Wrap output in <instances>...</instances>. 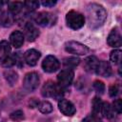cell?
Here are the masks:
<instances>
[{"instance_id":"obj_1","label":"cell","mask_w":122,"mask_h":122,"mask_svg":"<svg viewBox=\"0 0 122 122\" xmlns=\"http://www.w3.org/2000/svg\"><path fill=\"white\" fill-rule=\"evenodd\" d=\"M87 8H88L87 9L88 18L91 27L95 29L102 26L107 18V11L103 8V6L96 3H91L88 5Z\"/></svg>"},{"instance_id":"obj_2","label":"cell","mask_w":122,"mask_h":122,"mask_svg":"<svg viewBox=\"0 0 122 122\" xmlns=\"http://www.w3.org/2000/svg\"><path fill=\"white\" fill-rule=\"evenodd\" d=\"M63 91L58 84H56L53 81H48L46 82L41 90V93L44 97H51V98H56V99H61V96L63 95Z\"/></svg>"},{"instance_id":"obj_3","label":"cell","mask_w":122,"mask_h":122,"mask_svg":"<svg viewBox=\"0 0 122 122\" xmlns=\"http://www.w3.org/2000/svg\"><path fill=\"white\" fill-rule=\"evenodd\" d=\"M66 22L69 28L71 30H79L85 24V17L78 11L70 10L66 14Z\"/></svg>"},{"instance_id":"obj_4","label":"cell","mask_w":122,"mask_h":122,"mask_svg":"<svg viewBox=\"0 0 122 122\" xmlns=\"http://www.w3.org/2000/svg\"><path fill=\"white\" fill-rule=\"evenodd\" d=\"M65 50L73 54H78V55H84L90 52V49L84 45L81 44L77 41H69L65 44Z\"/></svg>"},{"instance_id":"obj_5","label":"cell","mask_w":122,"mask_h":122,"mask_svg":"<svg viewBox=\"0 0 122 122\" xmlns=\"http://www.w3.org/2000/svg\"><path fill=\"white\" fill-rule=\"evenodd\" d=\"M73 76H74V72L71 69H65L63 71H61L58 75H57V84L62 88L65 89L67 87H69L72 80H73Z\"/></svg>"},{"instance_id":"obj_6","label":"cell","mask_w":122,"mask_h":122,"mask_svg":"<svg viewBox=\"0 0 122 122\" xmlns=\"http://www.w3.org/2000/svg\"><path fill=\"white\" fill-rule=\"evenodd\" d=\"M38 85H39V75L36 72L31 71V72H28L25 75L23 86L27 91L32 92L38 87Z\"/></svg>"},{"instance_id":"obj_7","label":"cell","mask_w":122,"mask_h":122,"mask_svg":"<svg viewBox=\"0 0 122 122\" xmlns=\"http://www.w3.org/2000/svg\"><path fill=\"white\" fill-rule=\"evenodd\" d=\"M60 67L58 59L53 55H48L42 62V69L47 72H54Z\"/></svg>"},{"instance_id":"obj_8","label":"cell","mask_w":122,"mask_h":122,"mask_svg":"<svg viewBox=\"0 0 122 122\" xmlns=\"http://www.w3.org/2000/svg\"><path fill=\"white\" fill-rule=\"evenodd\" d=\"M58 108H59L60 112L63 114L67 115V116H71L76 112V109H75L74 105L71 101H69L67 99H64V98H61L58 101Z\"/></svg>"},{"instance_id":"obj_9","label":"cell","mask_w":122,"mask_h":122,"mask_svg":"<svg viewBox=\"0 0 122 122\" xmlns=\"http://www.w3.org/2000/svg\"><path fill=\"white\" fill-rule=\"evenodd\" d=\"M107 43L109 46L112 48H119L121 46L122 40H121V34L118 28H114L111 30L107 38Z\"/></svg>"},{"instance_id":"obj_10","label":"cell","mask_w":122,"mask_h":122,"mask_svg":"<svg viewBox=\"0 0 122 122\" xmlns=\"http://www.w3.org/2000/svg\"><path fill=\"white\" fill-rule=\"evenodd\" d=\"M95 72L98 75H101L104 77H110L112 74V67L110 63L107 61H103V60L98 62L97 67L95 69Z\"/></svg>"},{"instance_id":"obj_11","label":"cell","mask_w":122,"mask_h":122,"mask_svg":"<svg viewBox=\"0 0 122 122\" xmlns=\"http://www.w3.org/2000/svg\"><path fill=\"white\" fill-rule=\"evenodd\" d=\"M34 20H35V22L38 25H40L42 27H46V26L54 24L53 23V16L51 13H49V12H40V13H37L35 15Z\"/></svg>"},{"instance_id":"obj_12","label":"cell","mask_w":122,"mask_h":122,"mask_svg":"<svg viewBox=\"0 0 122 122\" xmlns=\"http://www.w3.org/2000/svg\"><path fill=\"white\" fill-rule=\"evenodd\" d=\"M24 34L28 41H34L38 37L39 31L33 24L29 22L24 26Z\"/></svg>"},{"instance_id":"obj_13","label":"cell","mask_w":122,"mask_h":122,"mask_svg":"<svg viewBox=\"0 0 122 122\" xmlns=\"http://www.w3.org/2000/svg\"><path fill=\"white\" fill-rule=\"evenodd\" d=\"M40 52L34 49L28 50L24 54V59L29 66H35L38 59L40 58Z\"/></svg>"},{"instance_id":"obj_14","label":"cell","mask_w":122,"mask_h":122,"mask_svg":"<svg viewBox=\"0 0 122 122\" xmlns=\"http://www.w3.org/2000/svg\"><path fill=\"white\" fill-rule=\"evenodd\" d=\"M10 41L14 48H19L24 43V35L20 30H14L10 35Z\"/></svg>"},{"instance_id":"obj_15","label":"cell","mask_w":122,"mask_h":122,"mask_svg":"<svg viewBox=\"0 0 122 122\" xmlns=\"http://www.w3.org/2000/svg\"><path fill=\"white\" fill-rule=\"evenodd\" d=\"M99 60L95 56H89L84 60V68L89 72H95Z\"/></svg>"},{"instance_id":"obj_16","label":"cell","mask_w":122,"mask_h":122,"mask_svg":"<svg viewBox=\"0 0 122 122\" xmlns=\"http://www.w3.org/2000/svg\"><path fill=\"white\" fill-rule=\"evenodd\" d=\"M23 7H24V3L18 2V1H16V2H10V3H9V6H8L10 13H11L13 15L18 14L21 11V10H22Z\"/></svg>"},{"instance_id":"obj_17","label":"cell","mask_w":122,"mask_h":122,"mask_svg":"<svg viewBox=\"0 0 122 122\" xmlns=\"http://www.w3.org/2000/svg\"><path fill=\"white\" fill-rule=\"evenodd\" d=\"M1 64L5 67V68H10L12 66H14L16 64V54H9L5 57L1 58Z\"/></svg>"},{"instance_id":"obj_18","label":"cell","mask_w":122,"mask_h":122,"mask_svg":"<svg viewBox=\"0 0 122 122\" xmlns=\"http://www.w3.org/2000/svg\"><path fill=\"white\" fill-rule=\"evenodd\" d=\"M101 112H102L107 118H110V119L114 116V110H113V108H112L108 102H105V103L102 104Z\"/></svg>"},{"instance_id":"obj_19","label":"cell","mask_w":122,"mask_h":122,"mask_svg":"<svg viewBox=\"0 0 122 122\" xmlns=\"http://www.w3.org/2000/svg\"><path fill=\"white\" fill-rule=\"evenodd\" d=\"M10 51V43L8 41H6V40L0 41V56H1V58L9 55Z\"/></svg>"},{"instance_id":"obj_20","label":"cell","mask_w":122,"mask_h":122,"mask_svg":"<svg viewBox=\"0 0 122 122\" xmlns=\"http://www.w3.org/2000/svg\"><path fill=\"white\" fill-rule=\"evenodd\" d=\"M102 104H103V102L99 97H94L93 98V100L92 102V109L93 115H96L97 113H99L101 112Z\"/></svg>"},{"instance_id":"obj_21","label":"cell","mask_w":122,"mask_h":122,"mask_svg":"<svg viewBox=\"0 0 122 122\" xmlns=\"http://www.w3.org/2000/svg\"><path fill=\"white\" fill-rule=\"evenodd\" d=\"M37 107L42 113H50L52 112V105L49 101H42L38 104Z\"/></svg>"},{"instance_id":"obj_22","label":"cell","mask_w":122,"mask_h":122,"mask_svg":"<svg viewBox=\"0 0 122 122\" xmlns=\"http://www.w3.org/2000/svg\"><path fill=\"white\" fill-rule=\"evenodd\" d=\"M80 60L76 57H68V58H65L63 60V64L68 68V69H71V68H74L75 66H77L79 64Z\"/></svg>"},{"instance_id":"obj_23","label":"cell","mask_w":122,"mask_h":122,"mask_svg":"<svg viewBox=\"0 0 122 122\" xmlns=\"http://www.w3.org/2000/svg\"><path fill=\"white\" fill-rule=\"evenodd\" d=\"M5 77L7 79V81L10 84V85H13L17 79H18V76H17V73L13 71H5Z\"/></svg>"},{"instance_id":"obj_24","label":"cell","mask_w":122,"mask_h":122,"mask_svg":"<svg viewBox=\"0 0 122 122\" xmlns=\"http://www.w3.org/2000/svg\"><path fill=\"white\" fill-rule=\"evenodd\" d=\"M110 59L114 64H119L121 60V51L120 50H114L110 54Z\"/></svg>"},{"instance_id":"obj_25","label":"cell","mask_w":122,"mask_h":122,"mask_svg":"<svg viewBox=\"0 0 122 122\" xmlns=\"http://www.w3.org/2000/svg\"><path fill=\"white\" fill-rule=\"evenodd\" d=\"M92 87L95 90V92H98V93H103L105 92V85L100 80H95L92 84Z\"/></svg>"},{"instance_id":"obj_26","label":"cell","mask_w":122,"mask_h":122,"mask_svg":"<svg viewBox=\"0 0 122 122\" xmlns=\"http://www.w3.org/2000/svg\"><path fill=\"white\" fill-rule=\"evenodd\" d=\"M10 119L13 120V121H16V122H19L21 120L24 119V112L20 110L18 111H15L13 112L10 113Z\"/></svg>"},{"instance_id":"obj_27","label":"cell","mask_w":122,"mask_h":122,"mask_svg":"<svg viewBox=\"0 0 122 122\" xmlns=\"http://www.w3.org/2000/svg\"><path fill=\"white\" fill-rule=\"evenodd\" d=\"M1 23H2L3 26H6V27L10 26L11 23H12V19H11L10 15L9 13H7V12H4L1 15Z\"/></svg>"},{"instance_id":"obj_28","label":"cell","mask_w":122,"mask_h":122,"mask_svg":"<svg viewBox=\"0 0 122 122\" xmlns=\"http://www.w3.org/2000/svg\"><path fill=\"white\" fill-rule=\"evenodd\" d=\"M24 6L29 10H34L39 7V2L38 1H26L24 2Z\"/></svg>"},{"instance_id":"obj_29","label":"cell","mask_w":122,"mask_h":122,"mask_svg":"<svg viewBox=\"0 0 122 122\" xmlns=\"http://www.w3.org/2000/svg\"><path fill=\"white\" fill-rule=\"evenodd\" d=\"M112 108H113L114 112H116L117 113H121V112H122V100L121 99L114 100L112 103Z\"/></svg>"},{"instance_id":"obj_30","label":"cell","mask_w":122,"mask_h":122,"mask_svg":"<svg viewBox=\"0 0 122 122\" xmlns=\"http://www.w3.org/2000/svg\"><path fill=\"white\" fill-rule=\"evenodd\" d=\"M119 92V86L117 84H112L109 89V94L111 97H114L118 94Z\"/></svg>"},{"instance_id":"obj_31","label":"cell","mask_w":122,"mask_h":122,"mask_svg":"<svg viewBox=\"0 0 122 122\" xmlns=\"http://www.w3.org/2000/svg\"><path fill=\"white\" fill-rule=\"evenodd\" d=\"M83 122H102L96 115H90L88 117H86Z\"/></svg>"},{"instance_id":"obj_32","label":"cell","mask_w":122,"mask_h":122,"mask_svg":"<svg viewBox=\"0 0 122 122\" xmlns=\"http://www.w3.org/2000/svg\"><path fill=\"white\" fill-rule=\"evenodd\" d=\"M55 4H56V1H53V0H51V1H43L42 2V5L44 7H53Z\"/></svg>"}]
</instances>
